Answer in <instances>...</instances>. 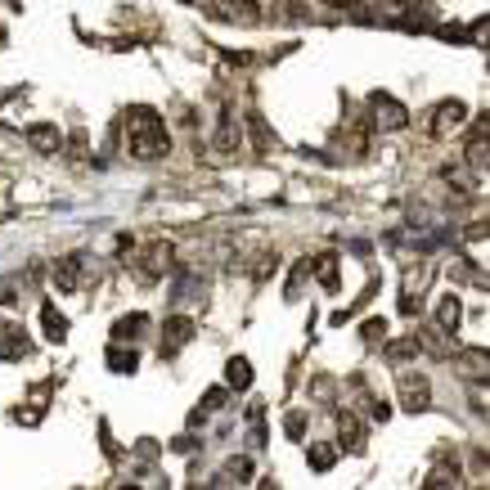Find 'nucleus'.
I'll return each mask as SVG.
<instances>
[{
  "label": "nucleus",
  "mask_w": 490,
  "mask_h": 490,
  "mask_svg": "<svg viewBox=\"0 0 490 490\" xmlns=\"http://www.w3.org/2000/svg\"><path fill=\"white\" fill-rule=\"evenodd\" d=\"M131 153L135 158H162L167 153V126H162V117H158L153 108H131Z\"/></svg>",
  "instance_id": "obj_1"
},
{
  "label": "nucleus",
  "mask_w": 490,
  "mask_h": 490,
  "mask_svg": "<svg viewBox=\"0 0 490 490\" xmlns=\"http://www.w3.org/2000/svg\"><path fill=\"white\" fill-rule=\"evenodd\" d=\"M396 391H400V410H410V414H423L432 405L428 374H400L396 378Z\"/></svg>",
  "instance_id": "obj_2"
},
{
  "label": "nucleus",
  "mask_w": 490,
  "mask_h": 490,
  "mask_svg": "<svg viewBox=\"0 0 490 490\" xmlns=\"http://www.w3.org/2000/svg\"><path fill=\"white\" fill-rule=\"evenodd\" d=\"M369 108L378 113V122H374V126H382V131H400V126L410 122V113H405L400 104L391 99V94H382V90H374V94H369Z\"/></svg>",
  "instance_id": "obj_3"
},
{
  "label": "nucleus",
  "mask_w": 490,
  "mask_h": 490,
  "mask_svg": "<svg viewBox=\"0 0 490 490\" xmlns=\"http://www.w3.org/2000/svg\"><path fill=\"white\" fill-rule=\"evenodd\" d=\"M432 279V265H410V274H405V288H400V311L405 315H414V311H419V288H423V284H428Z\"/></svg>",
  "instance_id": "obj_4"
},
{
  "label": "nucleus",
  "mask_w": 490,
  "mask_h": 490,
  "mask_svg": "<svg viewBox=\"0 0 490 490\" xmlns=\"http://www.w3.org/2000/svg\"><path fill=\"white\" fill-rule=\"evenodd\" d=\"M337 432H342V450H360L365 445V423L356 419V414H337Z\"/></svg>",
  "instance_id": "obj_5"
},
{
  "label": "nucleus",
  "mask_w": 490,
  "mask_h": 490,
  "mask_svg": "<svg viewBox=\"0 0 490 490\" xmlns=\"http://www.w3.org/2000/svg\"><path fill=\"white\" fill-rule=\"evenodd\" d=\"M463 122V104H454V99H445L441 108L432 113V135H445V131H454V126Z\"/></svg>",
  "instance_id": "obj_6"
},
{
  "label": "nucleus",
  "mask_w": 490,
  "mask_h": 490,
  "mask_svg": "<svg viewBox=\"0 0 490 490\" xmlns=\"http://www.w3.org/2000/svg\"><path fill=\"white\" fill-rule=\"evenodd\" d=\"M172 261H176V252H172V243H153V248H148V257H144V279H158V274L162 270H172Z\"/></svg>",
  "instance_id": "obj_7"
},
{
  "label": "nucleus",
  "mask_w": 490,
  "mask_h": 490,
  "mask_svg": "<svg viewBox=\"0 0 490 490\" xmlns=\"http://www.w3.org/2000/svg\"><path fill=\"white\" fill-rule=\"evenodd\" d=\"M41 328H46V337H50V342H63V337H68V319L59 315V306H55V302H46V306H41Z\"/></svg>",
  "instance_id": "obj_8"
},
{
  "label": "nucleus",
  "mask_w": 490,
  "mask_h": 490,
  "mask_svg": "<svg viewBox=\"0 0 490 490\" xmlns=\"http://www.w3.org/2000/svg\"><path fill=\"white\" fill-rule=\"evenodd\" d=\"M189 333H194V324H189L185 315L167 319V324H162V337H167V342H162V351H176V346H185V342H189Z\"/></svg>",
  "instance_id": "obj_9"
},
{
  "label": "nucleus",
  "mask_w": 490,
  "mask_h": 490,
  "mask_svg": "<svg viewBox=\"0 0 490 490\" xmlns=\"http://www.w3.org/2000/svg\"><path fill=\"white\" fill-rule=\"evenodd\" d=\"M459 319H463V302H459V297H441V306H436V324H441L445 333H454Z\"/></svg>",
  "instance_id": "obj_10"
},
{
  "label": "nucleus",
  "mask_w": 490,
  "mask_h": 490,
  "mask_svg": "<svg viewBox=\"0 0 490 490\" xmlns=\"http://www.w3.org/2000/svg\"><path fill=\"white\" fill-rule=\"evenodd\" d=\"M27 356V337L18 328H0V360H23Z\"/></svg>",
  "instance_id": "obj_11"
},
{
  "label": "nucleus",
  "mask_w": 490,
  "mask_h": 490,
  "mask_svg": "<svg viewBox=\"0 0 490 490\" xmlns=\"http://www.w3.org/2000/svg\"><path fill=\"white\" fill-rule=\"evenodd\" d=\"M225 382L234 391H243V387H252V360H243V356H234L230 365H225Z\"/></svg>",
  "instance_id": "obj_12"
},
{
  "label": "nucleus",
  "mask_w": 490,
  "mask_h": 490,
  "mask_svg": "<svg viewBox=\"0 0 490 490\" xmlns=\"http://www.w3.org/2000/svg\"><path fill=\"white\" fill-rule=\"evenodd\" d=\"M234 144H239V122H234V113L225 108V113H220V126H216V148H225V153H230Z\"/></svg>",
  "instance_id": "obj_13"
},
{
  "label": "nucleus",
  "mask_w": 490,
  "mask_h": 490,
  "mask_svg": "<svg viewBox=\"0 0 490 490\" xmlns=\"http://www.w3.org/2000/svg\"><path fill=\"white\" fill-rule=\"evenodd\" d=\"M315 274H319V284H324V293H337V257L333 252H324V257L315 261Z\"/></svg>",
  "instance_id": "obj_14"
},
{
  "label": "nucleus",
  "mask_w": 490,
  "mask_h": 490,
  "mask_svg": "<svg viewBox=\"0 0 490 490\" xmlns=\"http://www.w3.org/2000/svg\"><path fill=\"white\" fill-rule=\"evenodd\" d=\"M59 140H63V135H59V126H46V122H41V126H31V144H36L41 153H55V148H59Z\"/></svg>",
  "instance_id": "obj_15"
},
{
  "label": "nucleus",
  "mask_w": 490,
  "mask_h": 490,
  "mask_svg": "<svg viewBox=\"0 0 490 490\" xmlns=\"http://www.w3.org/2000/svg\"><path fill=\"white\" fill-rule=\"evenodd\" d=\"M144 328H148V319H144V315H126V319H117V324H113V337H122V342H126V337L144 333Z\"/></svg>",
  "instance_id": "obj_16"
},
{
  "label": "nucleus",
  "mask_w": 490,
  "mask_h": 490,
  "mask_svg": "<svg viewBox=\"0 0 490 490\" xmlns=\"http://www.w3.org/2000/svg\"><path fill=\"white\" fill-rule=\"evenodd\" d=\"M108 365L117 369V374H131V369L140 365V356H135V351H122V346H113V351H108Z\"/></svg>",
  "instance_id": "obj_17"
},
{
  "label": "nucleus",
  "mask_w": 490,
  "mask_h": 490,
  "mask_svg": "<svg viewBox=\"0 0 490 490\" xmlns=\"http://www.w3.org/2000/svg\"><path fill=\"white\" fill-rule=\"evenodd\" d=\"M225 477H234V482H248V477H252V459H248V454H234V459L225 463Z\"/></svg>",
  "instance_id": "obj_18"
},
{
  "label": "nucleus",
  "mask_w": 490,
  "mask_h": 490,
  "mask_svg": "<svg viewBox=\"0 0 490 490\" xmlns=\"http://www.w3.org/2000/svg\"><path fill=\"white\" fill-rule=\"evenodd\" d=\"M419 351H423V342H419V337H405V342L387 346V360H410V356H419Z\"/></svg>",
  "instance_id": "obj_19"
},
{
  "label": "nucleus",
  "mask_w": 490,
  "mask_h": 490,
  "mask_svg": "<svg viewBox=\"0 0 490 490\" xmlns=\"http://www.w3.org/2000/svg\"><path fill=\"white\" fill-rule=\"evenodd\" d=\"M55 284H59V288H77V261H59Z\"/></svg>",
  "instance_id": "obj_20"
},
{
  "label": "nucleus",
  "mask_w": 490,
  "mask_h": 490,
  "mask_svg": "<svg viewBox=\"0 0 490 490\" xmlns=\"http://www.w3.org/2000/svg\"><path fill=\"white\" fill-rule=\"evenodd\" d=\"M333 459H337V454H333V450H319V445H315L311 454H306V463L319 468V472H324V468H333Z\"/></svg>",
  "instance_id": "obj_21"
},
{
  "label": "nucleus",
  "mask_w": 490,
  "mask_h": 490,
  "mask_svg": "<svg viewBox=\"0 0 490 490\" xmlns=\"http://www.w3.org/2000/svg\"><path fill=\"white\" fill-rule=\"evenodd\" d=\"M382 333H387V324H382V319H369V324H365V337H369V342H378Z\"/></svg>",
  "instance_id": "obj_22"
},
{
  "label": "nucleus",
  "mask_w": 490,
  "mask_h": 490,
  "mask_svg": "<svg viewBox=\"0 0 490 490\" xmlns=\"http://www.w3.org/2000/svg\"><path fill=\"white\" fill-rule=\"evenodd\" d=\"M306 432V414H288V436H302Z\"/></svg>",
  "instance_id": "obj_23"
},
{
  "label": "nucleus",
  "mask_w": 490,
  "mask_h": 490,
  "mask_svg": "<svg viewBox=\"0 0 490 490\" xmlns=\"http://www.w3.org/2000/svg\"><path fill=\"white\" fill-rule=\"evenodd\" d=\"M324 5H337V9H356V0H324Z\"/></svg>",
  "instance_id": "obj_24"
},
{
  "label": "nucleus",
  "mask_w": 490,
  "mask_h": 490,
  "mask_svg": "<svg viewBox=\"0 0 490 490\" xmlns=\"http://www.w3.org/2000/svg\"><path fill=\"white\" fill-rule=\"evenodd\" d=\"M0 41H5V31H0Z\"/></svg>",
  "instance_id": "obj_25"
},
{
  "label": "nucleus",
  "mask_w": 490,
  "mask_h": 490,
  "mask_svg": "<svg viewBox=\"0 0 490 490\" xmlns=\"http://www.w3.org/2000/svg\"><path fill=\"white\" fill-rule=\"evenodd\" d=\"M185 5H189V0H185Z\"/></svg>",
  "instance_id": "obj_26"
}]
</instances>
